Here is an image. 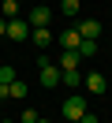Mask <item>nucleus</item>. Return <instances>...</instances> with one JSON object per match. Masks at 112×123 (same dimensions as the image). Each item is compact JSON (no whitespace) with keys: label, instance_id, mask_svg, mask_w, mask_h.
Listing matches in <instances>:
<instances>
[{"label":"nucleus","instance_id":"obj_1","mask_svg":"<svg viewBox=\"0 0 112 123\" xmlns=\"http://www.w3.org/2000/svg\"><path fill=\"white\" fill-rule=\"evenodd\" d=\"M37 82H41L45 90H56V86H60V67L49 60V56L37 60Z\"/></svg>","mask_w":112,"mask_h":123},{"label":"nucleus","instance_id":"obj_2","mask_svg":"<svg viewBox=\"0 0 112 123\" xmlns=\"http://www.w3.org/2000/svg\"><path fill=\"white\" fill-rule=\"evenodd\" d=\"M60 112H64V119H82V116L90 112V108H86V97H79V93H75V97H67Z\"/></svg>","mask_w":112,"mask_h":123},{"label":"nucleus","instance_id":"obj_3","mask_svg":"<svg viewBox=\"0 0 112 123\" xmlns=\"http://www.w3.org/2000/svg\"><path fill=\"white\" fill-rule=\"evenodd\" d=\"M4 37H11V41H26V37H30V23H26V19H19V15L7 19V34H4Z\"/></svg>","mask_w":112,"mask_h":123},{"label":"nucleus","instance_id":"obj_4","mask_svg":"<svg viewBox=\"0 0 112 123\" xmlns=\"http://www.w3.org/2000/svg\"><path fill=\"white\" fill-rule=\"evenodd\" d=\"M26 23H30V26H49V23H52V8H49V4H34Z\"/></svg>","mask_w":112,"mask_h":123},{"label":"nucleus","instance_id":"obj_5","mask_svg":"<svg viewBox=\"0 0 112 123\" xmlns=\"http://www.w3.org/2000/svg\"><path fill=\"white\" fill-rule=\"evenodd\" d=\"M82 86H86L90 93H105L108 90V78H105L101 71H90V75H82Z\"/></svg>","mask_w":112,"mask_h":123},{"label":"nucleus","instance_id":"obj_6","mask_svg":"<svg viewBox=\"0 0 112 123\" xmlns=\"http://www.w3.org/2000/svg\"><path fill=\"white\" fill-rule=\"evenodd\" d=\"M30 41H34L37 49H49L52 45V30L49 26H30Z\"/></svg>","mask_w":112,"mask_h":123},{"label":"nucleus","instance_id":"obj_7","mask_svg":"<svg viewBox=\"0 0 112 123\" xmlns=\"http://www.w3.org/2000/svg\"><path fill=\"white\" fill-rule=\"evenodd\" d=\"M75 30H79L82 37H90V41H97V37H101V23H97V19H82Z\"/></svg>","mask_w":112,"mask_h":123},{"label":"nucleus","instance_id":"obj_8","mask_svg":"<svg viewBox=\"0 0 112 123\" xmlns=\"http://www.w3.org/2000/svg\"><path fill=\"white\" fill-rule=\"evenodd\" d=\"M79 63H82V56L75 52V49H64V52H60V63H56V67H60V71H71V67H79Z\"/></svg>","mask_w":112,"mask_h":123},{"label":"nucleus","instance_id":"obj_9","mask_svg":"<svg viewBox=\"0 0 112 123\" xmlns=\"http://www.w3.org/2000/svg\"><path fill=\"white\" fill-rule=\"evenodd\" d=\"M75 52H79L82 60H93V56H97V41H90V37H82V41H79V49H75Z\"/></svg>","mask_w":112,"mask_h":123},{"label":"nucleus","instance_id":"obj_10","mask_svg":"<svg viewBox=\"0 0 112 123\" xmlns=\"http://www.w3.org/2000/svg\"><path fill=\"white\" fill-rule=\"evenodd\" d=\"M79 41H82L79 30H64V34H60V45H64V49H79Z\"/></svg>","mask_w":112,"mask_h":123},{"label":"nucleus","instance_id":"obj_11","mask_svg":"<svg viewBox=\"0 0 112 123\" xmlns=\"http://www.w3.org/2000/svg\"><path fill=\"white\" fill-rule=\"evenodd\" d=\"M60 82H64V86H82V71H79V67L60 71Z\"/></svg>","mask_w":112,"mask_h":123},{"label":"nucleus","instance_id":"obj_12","mask_svg":"<svg viewBox=\"0 0 112 123\" xmlns=\"http://www.w3.org/2000/svg\"><path fill=\"white\" fill-rule=\"evenodd\" d=\"M79 4L82 0H60V15H79Z\"/></svg>","mask_w":112,"mask_h":123},{"label":"nucleus","instance_id":"obj_13","mask_svg":"<svg viewBox=\"0 0 112 123\" xmlns=\"http://www.w3.org/2000/svg\"><path fill=\"white\" fill-rule=\"evenodd\" d=\"M0 11H4V19H15V15H19V0H4Z\"/></svg>","mask_w":112,"mask_h":123},{"label":"nucleus","instance_id":"obj_14","mask_svg":"<svg viewBox=\"0 0 112 123\" xmlns=\"http://www.w3.org/2000/svg\"><path fill=\"white\" fill-rule=\"evenodd\" d=\"M15 78H19V75H15V67H7V63H4V67H0V86H11Z\"/></svg>","mask_w":112,"mask_h":123},{"label":"nucleus","instance_id":"obj_15","mask_svg":"<svg viewBox=\"0 0 112 123\" xmlns=\"http://www.w3.org/2000/svg\"><path fill=\"white\" fill-rule=\"evenodd\" d=\"M37 119H41V116H37L34 108H22V116H19V123H37Z\"/></svg>","mask_w":112,"mask_h":123},{"label":"nucleus","instance_id":"obj_16","mask_svg":"<svg viewBox=\"0 0 112 123\" xmlns=\"http://www.w3.org/2000/svg\"><path fill=\"white\" fill-rule=\"evenodd\" d=\"M79 123H97V116H93V112H86V116H82Z\"/></svg>","mask_w":112,"mask_h":123},{"label":"nucleus","instance_id":"obj_17","mask_svg":"<svg viewBox=\"0 0 112 123\" xmlns=\"http://www.w3.org/2000/svg\"><path fill=\"white\" fill-rule=\"evenodd\" d=\"M0 34H7V19L4 15H0Z\"/></svg>","mask_w":112,"mask_h":123},{"label":"nucleus","instance_id":"obj_18","mask_svg":"<svg viewBox=\"0 0 112 123\" xmlns=\"http://www.w3.org/2000/svg\"><path fill=\"white\" fill-rule=\"evenodd\" d=\"M0 123H19V119H0Z\"/></svg>","mask_w":112,"mask_h":123},{"label":"nucleus","instance_id":"obj_19","mask_svg":"<svg viewBox=\"0 0 112 123\" xmlns=\"http://www.w3.org/2000/svg\"><path fill=\"white\" fill-rule=\"evenodd\" d=\"M37 123H49V119H37Z\"/></svg>","mask_w":112,"mask_h":123},{"label":"nucleus","instance_id":"obj_20","mask_svg":"<svg viewBox=\"0 0 112 123\" xmlns=\"http://www.w3.org/2000/svg\"><path fill=\"white\" fill-rule=\"evenodd\" d=\"M0 4H4V0H0Z\"/></svg>","mask_w":112,"mask_h":123}]
</instances>
